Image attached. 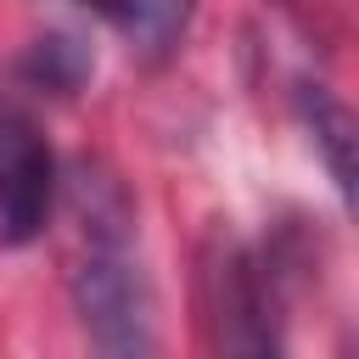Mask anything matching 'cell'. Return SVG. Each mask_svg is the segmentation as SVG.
I'll use <instances>...</instances> for the list:
<instances>
[{"label": "cell", "mask_w": 359, "mask_h": 359, "mask_svg": "<svg viewBox=\"0 0 359 359\" xmlns=\"http://www.w3.org/2000/svg\"><path fill=\"white\" fill-rule=\"evenodd\" d=\"M79 202V258L67 269V292L84 325L90 359H163L157 297L146 264L135 252V213L112 180H73Z\"/></svg>", "instance_id": "1"}, {"label": "cell", "mask_w": 359, "mask_h": 359, "mask_svg": "<svg viewBox=\"0 0 359 359\" xmlns=\"http://www.w3.org/2000/svg\"><path fill=\"white\" fill-rule=\"evenodd\" d=\"M196 303H202V342L208 359H286L275 292L264 286V264L236 236L213 230L196 264Z\"/></svg>", "instance_id": "2"}, {"label": "cell", "mask_w": 359, "mask_h": 359, "mask_svg": "<svg viewBox=\"0 0 359 359\" xmlns=\"http://www.w3.org/2000/svg\"><path fill=\"white\" fill-rule=\"evenodd\" d=\"M56 208V157L39 118L6 95L0 101V247H28L45 236Z\"/></svg>", "instance_id": "3"}, {"label": "cell", "mask_w": 359, "mask_h": 359, "mask_svg": "<svg viewBox=\"0 0 359 359\" xmlns=\"http://www.w3.org/2000/svg\"><path fill=\"white\" fill-rule=\"evenodd\" d=\"M297 95H303V118H309L314 140L325 146V163H331L337 191L353 196V157H348V151H353V118H348V107H342L325 84H303Z\"/></svg>", "instance_id": "4"}, {"label": "cell", "mask_w": 359, "mask_h": 359, "mask_svg": "<svg viewBox=\"0 0 359 359\" xmlns=\"http://www.w3.org/2000/svg\"><path fill=\"white\" fill-rule=\"evenodd\" d=\"M90 67H95L90 45H79V39H67V34H45V39H34L28 56H22V79H28L34 90H50V95H73V90L90 79Z\"/></svg>", "instance_id": "5"}, {"label": "cell", "mask_w": 359, "mask_h": 359, "mask_svg": "<svg viewBox=\"0 0 359 359\" xmlns=\"http://www.w3.org/2000/svg\"><path fill=\"white\" fill-rule=\"evenodd\" d=\"M101 17L146 56H168L180 45V34H185V11L180 6H135V11H101Z\"/></svg>", "instance_id": "6"}, {"label": "cell", "mask_w": 359, "mask_h": 359, "mask_svg": "<svg viewBox=\"0 0 359 359\" xmlns=\"http://www.w3.org/2000/svg\"><path fill=\"white\" fill-rule=\"evenodd\" d=\"M342 359H348V353H342Z\"/></svg>", "instance_id": "7"}]
</instances>
